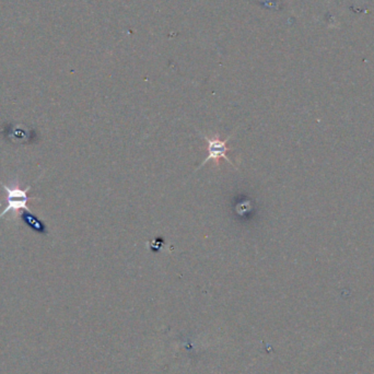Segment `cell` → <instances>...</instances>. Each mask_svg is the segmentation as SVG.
Masks as SVG:
<instances>
[{
    "instance_id": "2",
    "label": "cell",
    "mask_w": 374,
    "mask_h": 374,
    "mask_svg": "<svg viewBox=\"0 0 374 374\" xmlns=\"http://www.w3.org/2000/svg\"><path fill=\"white\" fill-rule=\"evenodd\" d=\"M238 129V127H236V129H234V131ZM233 133H232V135L228 136L226 139H219L217 138V137H215V138H209V137H207V136L203 135V134H201V137H203L205 141H207V143H208V147H207V151H208V157H207L205 160L201 162V166L197 168V170H195L194 171V173H196L197 171H199V168H203L205 164H208L209 161H215L216 162V166H219V160H220L221 158L224 159V160L228 162V164H231V166H234V164H232V161L230 160V159L226 157V154H228L229 151L231 150V148H229L228 146H226V143H228L230 139L233 137Z\"/></svg>"
},
{
    "instance_id": "1",
    "label": "cell",
    "mask_w": 374,
    "mask_h": 374,
    "mask_svg": "<svg viewBox=\"0 0 374 374\" xmlns=\"http://www.w3.org/2000/svg\"><path fill=\"white\" fill-rule=\"evenodd\" d=\"M0 184L3 185V189L6 192L5 196V209L3 213L0 214V219L3 217L7 216L9 213H19L20 209H24L27 213H32L27 206V203L30 201V196L28 195V192L31 189V186L21 189L18 183H13V185H5L3 182L0 181Z\"/></svg>"
},
{
    "instance_id": "3",
    "label": "cell",
    "mask_w": 374,
    "mask_h": 374,
    "mask_svg": "<svg viewBox=\"0 0 374 374\" xmlns=\"http://www.w3.org/2000/svg\"><path fill=\"white\" fill-rule=\"evenodd\" d=\"M21 218L24 221L25 224H28L29 226L36 230V232H40V233H46V226L42 222V221L38 220L32 213H27V214H21Z\"/></svg>"
}]
</instances>
